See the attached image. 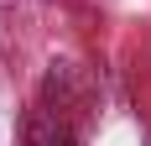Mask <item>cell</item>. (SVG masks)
<instances>
[{
  "instance_id": "6da1fadb",
  "label": "cell",
  "mask_w": 151,
  "mask_h": 146,
  "mask_svg": "<svg viewBox=\"0 0 151 146\" xmlns=\"http://www.w3.org/2000/svg\"><path fill=\"white\" fill-rule=\"evenodd\" d=\"M26 146H78V136L68 131V120L58 110H37L26 120Z\"/></svg>"
}]
</instances>
